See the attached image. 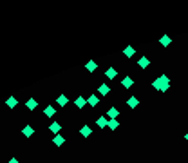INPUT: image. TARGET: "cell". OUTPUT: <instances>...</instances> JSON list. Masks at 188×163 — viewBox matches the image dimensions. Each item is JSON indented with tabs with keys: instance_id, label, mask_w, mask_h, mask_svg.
<instances>
[{
	"instance_id": "obj_1",
	"label": "cell",
	"mask_w": 188,
	"mask_h": 163,
	"mask_svg": "<svg viewBox=\"0 0 188 163\" xmlns=\"http://www.w3.org/2000/svg\"><path fill=\"white\" fill-rule=\"evenodd\" d=\"M152 87L156 91H159V93H167L170 89V78L167 74H161L159 78H156V80L152 82Z\"/></svg>"
},
{
	"instance_id": "obj_2",
	"label": "cell",
	"mask_w": 188,
	"mask_h": 163,
	"mask_svg": "<svg viewBox=\"0 0 188 163\" xmlns=\"http://www.w3.org/2000/svg\"><path fill=\"white\" fill-rule=\"evenodd\" d=\"M6 105H7V109H15V107L18 105V100H17V96H9V98L6 100Z\"/></svg>"
},
{
	"instance_id": "obj_3",
	"label": "cell",
	"mask_w": 188,
	"mask_h": 163,
	"mask_svg": "<svg viewBox=\"0 0 188 163\" xmlns=\"http://www.w3.org/2000/svg\"><path fill=\"white\" fill-rule=\"evenodd\" d=\"M118 116H119V111H118L116 107H111V109L107 111V118H109V120H116Z\"/></svg>"
},
{
	"instance_id": "obj_4",
	"label": "cell",
	"mask_w": 188,
	"mask_h": 163,
	"mask_svg": "<svg viewBox=\"0 0 188 163\" xmlns=\"http://www.w3.org/2000/svg\"><path fill=\"white\" fill-rule=\"evenodd\" d=\"M96 125H98L100 129H105V127L109 125V118H107V116H100V118L96 120Z\"/></svg>"
},
{
	"instance_id": "obj_5",
	"label": "cell",
	"mask_w": 188,
	"mask_h": 163,
	"mask_svg": "<svg viewBox=\"0 0 188 163\" xmlns=\"http://www.w3.org/2000/svg\"><path fill=\"white\" fill-rule=\"evenodd\" d=\"M74 105L78 107V109H83V107L87 105V98H85V96H78V98L74 100Z\"/></svg>"
},
{
	"instance_id": "obj_6",
	"label": "cell",
	"mask_w": 188,
	"mask_h": 163,
	"mask_svg": "<svg viewBox=\"0 0 188 163\" xmlns=\"http://www.w3.org/2000/svg\"><path fill=\"white\" fill-rule=\"evenodd\" d=\"M98 93H100V94H101V96H107V94H109V93H111V87H109V85H107V83H101V85H100V87H98Z\"/></svg>"
},
{
	"instance_id": "obj_7",
	"label": "cell",
	"mask_w": 188,
	"mask_h": 163,
	"mask_svg": "<svg viewBox=\"0 0 188 163\" xmlns=\"http://www.w3.org/2000/svg\"><path fill=\"white\" fill-rule=\"evenodd\" d=\"M33 132H35V129H33V125H25V127L22 129V134H24L25 138H31V136H33Z\"/></svg>"
},
{
	"instance_id": "obj_8",
	"label": "cell",
	"mask_w": 188,
	"mask_h": 163,
	"mask_svg": "<svg viewBox=\"0 0 188 163\" xmlns=\"http://www.w3.org/2000/svg\"><path fill=\"white\" fill-rule=\"evenodd\" d=\"M91 132H92V129H91L89 125H83V127L80 129V136H83V138H89Z\"/></svg>"
},
{
	"instance_id": "obj_9",
	"label": "cell",
	"mask_w": 188,
	"mask_h": 163,
	"mask_svg": "<svg viewBox=\"0 0 188 163\" xmlns=\"http://www.w3.org/2000/svg\"><path fill=\"white\" fill-rule=\"evenodd\" d=\"M105 76H107L109 80H114V78L118 76V71H116L114 67H107V71H105Z\"/></svg>"
},
{
	"instance_id": "obj_10",
	"label": "cell",
	"mask_w": 188,
	"mask_h": 163,
	"mask_svg": "<svg viewBox=\"0 0 188 163\" xmlns=\"http://www.w3.org/2000/svg\"><path fill=\"white\" fill-rule=\"evenodd\" d=\"M137 65H139V67H141V69H147V67H149V65H150V60H149V58H147V56H141V58H139V60H137Z\"/></svg>"
},
{
	"instance_id": "obj_11",
	"label": "cell",
	"mask_w": 188,
	"mask_h": 163,
	"mask_svg": "<svg viewBox=\"0 0 188 163\" xmlns=\"http://www.w3.org/2000/svg\"><path fill=\"white\" fill-rule=\"evenodd\" d=\"M25 107H27L29 111H35V109H36V107H38V102H36V100H35V98H29V100L25 102Z\"/></svg>"
},
{
	"instance_id": "obj_12",
	"label": "cell",
	"mask_w": 188,
	"mask_h": 163,
	"mask_svg": "<svg viewBox=\"0 0 188 163\" xmlns=\"http://www.w3.org/2000/svg\"><path fill=\"white\" fill-rule=\"evenodd\" d=\"M127 105H129V107H130V109H136V107H137V105H139V100H137V98H136V96H130V98H129V100H127Z\"/></svg>"
},
{
	"instance_id": "obj_13",
	"label": "cell",
	"mask_w": 188,
	"mask_h": 163,
	"mask_svg": "<svg viewBox=\"0 0 188 163\" xmlns=\"http://www.w3.org/2000/svg\"><path fill=\"white\" fill-rule=\"evenodd\" d=\"M53 143H55L56 147H62V145L65 143V140H63V136H62V134H55V138H53Z\"/></svg>"
},
{
	"instance_id": "obj_14",
	"label": "cell",
	"mask_w": 188,
	"mask_h": 163,
	"mask_svg": "<svg viewBox=\"0 0 188 163\" xmlns=\"http://www.w3.org/2000/svg\"><path fill=\"white\" fill-rule=\"evenodd\" d=\"M60 129H62V123H58V122H53L51 125H49V131H51V132H55V134L60 132Z\"/></svg>"
},
{
	"instance_id": "obj_15",
	"label": "cell",
	"mask_w": 188,
	"mask_h": 163,
	"mask_svg": "<svg viewBox=\"0 0 188 163\" xmlns=\"http://www.w3.org/2000/svg\"><path fill=\"white\" fill-rule=\"evenodd\" d=\"M121 85H123L125 89H130L132 85H134V80H132L130 76H125V78H123V82H121Z\"/></svg>"
},
{
	"instance_id": "obj_16",
	"label": "cell",
	"mask_w": 188,
	"mask_h": 163,
	"mask_svg": "<svg viewBox=\"0 0 188 163\" xmlns=\"http://www.w3.org/2000/svg\"><path fill=\"white\" fill-rule=\"evenodd\" d=\"M55 112H56V111H55V107H53V105H47V107L43 109V114H45L47 118H51V116H55Z\"/></svg>"
},
{
	"instance_id": "obj_17",
	"label": "cell",
	"mask_w": 188,
	"mask_h": 163,
	"mask_svg": "<svg viewBox=\"0 0 188 163\" xmlns=\"http://www.w3.org/2000/svg\"><path fill=\"white\" fill-rule=\"evenodd\" d=\"M87 103H89L91 107H96V105L100 103V98H98L96 94H92V96H89V98H87Z\"/></svg>"
},
{
	"instance_id": "obj_18",
	"label": "cell",
	"mask_w": 188,
	"mask_h": 163,
	"mask_svg": "<svg viewBox=\"0 0 188 163\" xmlns=\"http://www.w3.org/2000/svg\"><path fill=\"white\" fill-rule=\"evenodd\" d=\"M134 53H136V49H134V47H125V49H123V55H125L127 58H132V56H134Z\"/></svg>"
},
{
	"instance_id": "obj_19",
	"label": "cell",
	"mask_w": 188,
	"mask_h": 163,
	"mask_svg": "<svg viewBox=\"0 0 188 163\" xmlns=\"http://www.w3.org/2000/svg\"><path fill=\"white\" fill-rule=\"evenodd\" d=\"M56 103H58V105H62V107H63V105H67V103H69V98L62 94V96H58V98H56Z\"/></svg>"
},
{
	"instance_id": "obj_20",
	"label": "cell",
	"mask_w": 188,
	"mask_h": 163,
	"mask_svg": "<svg viewBox=\"0 0 188 163\" xmlns=\"http://www.w3.org/2000/svg\"><path fill=\"white\" fill-rule=\"evenodd\" d=\"M96 67H98V65H96V62H87V63H85V69H87L89 73H94V71H96Z\"/></svg>"
},
{
	"instance_id": "obj_21",
	"label": "cell",
	"mask_w": 188,
	"mask_h": 163,
	"mask_svg": "<svg viewBox=\"0 0 188 163\" xmlns=\"http://www.w3.org/2000/svg\"><path fill=\"white\" fill-rule=\"evenodd\" d=\"M159 44H161L163 47H167V45L172 44V38H170V36H163V38H159Z\"/></svg>"
},
{
	"instance_id": "obj_22",
	"label": "cell",
	"mask_w": 188,
	"mask_h": 163,
	"mask_svg": "<svg viewBox=\"0 0 188 163\" xmlns=\"http://www.w3.org/2000/svg\"><path fill=\"white\" fill-rule=\"evenodd\" d=\"M107 127H109L111 131H116V129L119 127V122H118V120H109V125H107Z\"/></svg>"
},
{
	"instance_id": "obj_23",
	"label": "cell",
	"mask_w": 188,
	"mask_h": 163,
	"mask_svg": "<svg viewBox=\"0 0 188 163\" xmlns=\"http://www.w3.org/2000/svg\"><path fill=\"white\" fill-rule=\"evenodd\" d=\"M7 163H18V160H17V158H11V160H9Z\"/></svg>"
},
{
	"instance_id": "obj_24",
	"label": "cell",
	"mask_w": 188,
	"mask_h": 163,
	"mask_svg": "<svg viewBox=\"0 0 188 163\" xmlns=\"http://www.w3.org/2000/svg\"><path fill=\"white\" fill-rule=\"evenodd\" d=\"M185 140H186V142H188V132H186V134H185Z\"/></svg>"
}]
</instances>
